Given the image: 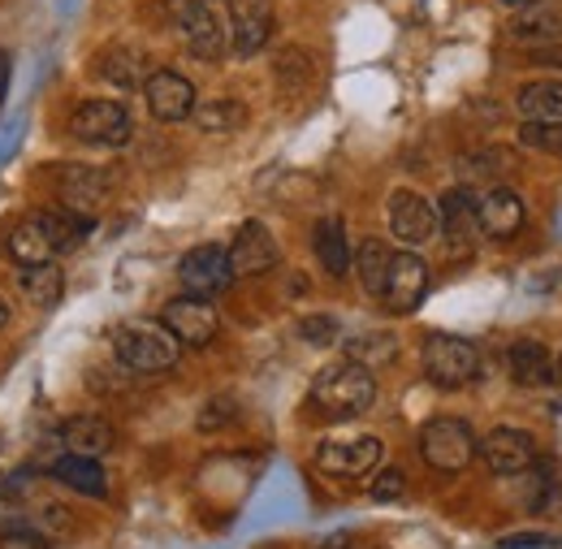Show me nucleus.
Returning <instances> with one entry per match:
<instances>
[{
  "instance_id": "1",
  "label": "nucleus",
  "mask_w": 562,
  "mask_h": 549,
  "mask_svg": "<svg viewBox=\"0 0 562 549\" xmlns=\"http://www.w3.org/2000/svg\"><path fill=\"white\" fill-rule=\"evenodd\" d=\"M376 403V381L372 368L355 363V359H338L329 368L316 372L312 381V407L329 419H355Z\"/></svg>"
},
{
  "instance_id": "2",
  "label": "nucleus",
  "mask_w": 562,
  "mask_h": 549,
  "mask_svg": "<svg viewBox=\"0 0 562 549\" xmlns=\"http://www.w3.org/2000/svg\"><path fill=\"white\" fill-rule=\"evenodd\" d=\"M113 350L135 372H169L178 363V355H182V343L160 321H126L113 334Z\"/></svg>"
},
{
  "instance_id": "3",
  "label": "nucleus",
  "mask_w": 562,
  "mask_h": 549,
  "mask_svg": "<svg viewBox=\"0 0 562 549\" xmlns=\"http://www.w3.org/2000/svg\"><path fill=\"white\" fill-rule=\"evenodd\" d=\"M420 359H424V377L437 390H463L481 372V350L468 343V338H459V334H428Z\"/></svg>"
},
{
  "instance_id": "4",
  "label": "nucleus",
  "mask_w": 562,
  "mask_h": 549,
  "mask_svg": "<svg viewBox=\"0 0 562 549\" xmlns=\"http://www.w3.org/2000/svg\"><path fill=\"white\" fill-rule=\"evenodd\" d=\"M476 450H481L476 433L463 419H454V415H437V419H428L420 428V455L424 463L437 468V472H463V468H472Z\"/></svg>"
},
{
  "instance_id": "5",
  "label": "nucleus",
  "mask_w": 562,
  "mask_h": 549,
  "mask_svg": "<svg viewBox=\"0 0 562 549\" xmlns=\"http://www.w3.org/2000/svg\"><path fill=\"white\" fill-rule=\"evenodd\" d=\"M381 459H385V446H381V437H368V433L325 437L316 446V468L329 477H347V481L372 477L381 468Z\"/></svg>"
},
{
  "instance_id": "6",
  "label": "nucleus",
  "mask_w": 562,
  "mask_h": 549,
  "mask_svg": "<svg viewBox=\"0 0 562 549\" xmlns=\"http://www.w3.org/2000/svg\"><path fill=\"white\" fill-rule=\"evenodd\" d=\"M70 135L95 147H117L131 138V113L113 100H82L70 113Z\"/></svg>"
},
{
  "instance_id": "7",
  "label": "nucleus",
  "mask_w": 562,
  "mask_h": 549,
  "mask_svg": "<svg viewBox=\"0 0 562 549\" xmlns=\"http://www.w3.org/2000/svg\"><path fill=\"white\" fill-rule=\"evenodd\" d=\"M160 325H165L182 346H209L212 338H216V329H221L212 299H200V294H178V299H169L165 312H160Z\"/></svg>"
},
{
  "instance_id": "8",
  "label": "nucleus",
  "mask_w": 562,
  "mask_h": 549,
  "mask_svg": "<svg viewBox=\"0 0 562 549\" xmlns=\"http://www.w3.org/2000/svg\"><path fill=\"white\" fill-rule=\"evenodd\" d=\"M428 294V265H424L416 251H394L390 260V273H385V285H381V303L398 316L416 312Z\"/></svg>"
},
{
  "instance_id": "9",
  "label": "nucleus",
  "mask_w": 562,
  "mask_h": 549,
  "mask_svg": "<svg viewBox=\"0 0 562 549\" xmlns=\"http://www.w3.org/2000/svg\"><path fill=\"white\" fill-rule=\"evenodd\" d=\"M178 281L187 285V294H200V299H212V294L229 290V281H234L229 251L216 247V243H204V247L187 251L182 265H178Z\"/></svg>"
},
{
  "instance_id": "10",
  "label": "nucleus",
  "mask_w": 562,
  "mask_h": 549,
  "mask_svg": "<svg viewBox=\"0 0 562 549\" xmlns=\"http://www.w3.org/2000/svg\"><path fill=\"white\" fill-rule=\"evenodd\" d=\"M476 455L485 459V468H490L493 477H524L541 459L532 433H524V428H493Z\"/></svg>"
},
{
  "instance_id": "11",
  "label": "nucleus",
  "mask_w": 562,
  "mask_h": 549,
  "mask_svg": "<svg viewBox=\"0 0 562 549\" xmlns=\"http://www.w3.org/2000/svg\"><path fill=\"white\" fill-rule=\"evenodd\" d=\"M143 96H147V109H151L156 122H187L195 113V104H200L195 100V87L182 74H173V69L147 74L143 78Z\"/></svg>"
},
{
  "instance_id": "12",
  "label": "nucleus",
  "mask_w": 562,
  "mask_h": 549,
  "mask_svg": "<svg viewBox=\"0 0 562 549\" xmlns=\"http://www.w3.org/2000/svg\"><path fill=\"white\" fill-rule=\"evenodd\" d=\"M437 229H441L450 256H468L472 251V243L481 234V221H476V200H472L468 187H454V191L441 195V204H437Z\"/></svg>"
},
{
  "instance_id": "13",
  "label": "nucleus",
  "mask_w": 562,
  "mask_h": 549,
  "mask_svg": "<svg viewBox=\"0 0 562 549\" xmlns=\"http://www.w3.org/2000/svg\"><path fill=\"white\" fill-rule=\"evenodd\" d=\"M390 229H394L398 243L420 247V243H428L437 234V208L428 204L420 191L403 187V191L390 195Z\"/></svg>"
},
{
  "instance_id": "14",
  "label": "nucleus",
  "mask_w": 562,
  "mask_h": 549,
  "mask_svg": "<svg viewBox=\"0 0 562 549\" xmlns=\"http://www.w3.org/2000/svg\"><path fill=\"white\" fill-rule=\"evenodd\" d=\"M273 35V9L265 0H234L229 4V48L238 57H251Z\"/></svg>"
},
{
  "instance_id": "15",
  "label": "nucleus",
  "mask_w": 562,
  "mask_h": 549,
  "mask_svg": "<svg viewBox=\"0 0 562 549\" xmlns=\"http://www.w3.org/2000/svg\"><path fill=\"white\" fill-rule=\"evenodd\" d=\"M182 35L200 61H216L229 48V26L212 4H182Z\"/></svg>"
},
{
  "instance_id": "16",
  "label": "nucleus",
  "mask_w": 562,
  "mask_h": 549,
  "mask_svg": "<svg viewBox=\"0 0 562 549\" xmlns=\"http://www.w3.org/2000/svg\"><path fill=\"white\" fill-rule=\"evenodd\" d=\"M225 251H229L234 277L265 273V269H273V265H278V243H273V234H269V225H265V221H247V225L234 234V243H229Z\"/></svg>"
},
{
  "instance_id": "17",
  "label": "nucleus",
  "mask_w": 562,
  "mask_h": 549,
  "mask_svg": "<svg viewBox=\"0 0 562 549\" xmlns=\"http://www.w3.org/2000/svg\"><path fill=\"white\" fill-rule=\"evenodd\" d=\"M506 368H510V381L524 385V390H546V385H554V359H550L546 346L532 343V338L510 343Z\"/></svg>"
},
{
  "instance_id": "18",
  "label": "nucleus",
  "mask_w": 562,
  "mask_h": 549,
  "mask_svg": "<svg viewBox=\"0 0 562 549\" xmlns=\"http://www.w3.org/2000/svg\"><path fill=\"white\" fill-rule=\"evenodd\" d=\"M113 441H117V433H113V424L100 419V415H70V419L61 424V446H66L70 455H82V459L109 455Z\"/></svg>"
},
{
  "instance_id": "19",
  "label": "nucleus",
  "mask_w": 562,
  "mask_h": 549,
  "mask_svg": "<svg viewBox=\"0 0 562 549\" xmlns=\"http://www.w3.org/2000/svg\"><path fill=\"white\" fill-rule=\"evenodd\" d=\"M476 221L490 238H515L524 229V200L510 187H493L490 195L476 204Z\"/></svg>"
},
{
  "instance_id": "20",
  "label": "nucleus",
  "mask_w": 562,
  "mask_h": 549,
  "mask_svg": "<svg viewBox=\"0 0 562 549\" xmlns=\"http://www.w3.org/2000/svg\"><path fill=\"white\" fill-rule=\"evenodd\" d=\"M312 247H316V260L325 265L329 277L351 273V243H347V225H342L338 216H321V221H316Z\"/></svg>"
},
{
  "instance_id": "21",
  "label": "nucleus",
  "mask_w": 562,
  "mask_h": 549,
  "mask_svg": "<svg viewBox=\"0 0 562 549\" xmlns=\"http://www.w3.org/2000/svg\"><path fill=\"white\" fill-rule=\"evenodd\" d=\"M4 251H9V260H18L22 269H26V265H48V260H53V243H48L44 221H40V216L18 221V225L9 229V238H4Z\"/></svg>"
},
{
  "instance_id": "22",
  "label": "nucleus",
  "mask_w": 562,
  "mask_h": 549,
  "mask_svg": "<svg viewBox=\"0 0 562 549\" xmlns=\"http://www.w3.org/2000/svg\"><path fill=\"white\" fill-rule=\"evenodd\" d=\"M515 109L524 113V122H562V82L559 78L524 82L515 96Z\"/></svg>"
},
{
  "instance_id": "23",
  "label": "nucleus",
  "mask_w": 562,
  "mask_h": 549,
  "mask_svg": "<svg viewBox=\"0 0 562 549\" xmlns=\"http://www.w3.org/2000/svg\"><path fill=\"white\" fill-rule=\"evenodd\" d=\"M40 221H44V229H48L53 256L78 251V247L87 243V234H91V216H87V212H74V208H48V212H40Z\"/></svg>"
},
{
  "instance_id": "24",
  "label": "nucleus",
  "mask_w": 562,
  "mask_h": 549,
  "mask_svg": "<svg viewBox=\"0 0 562 549\" xmlns=\"http://www.w3.org/2000/svg\"><path fill=\"white\" fill-rule=\"evenodd\" d=\"M510 35L519 40V44H559L562 40V9L554 4H528V9H519V18H515V26H510Z\"/></svg>"
},
{
  "instance_id": "25",
  "label": "nucleus",
  "mask_w": 562,
  "mask_h": 549,
  "mask_svg": "<svg viewBox=\"0 0 562 549\" xmlns=\"http://www.w3.org/2000/svg\"><path fill=\"white\" fill-rule=\"evenodd\" d=\"M53 477L61 484H70L74 493H87V497H104L109 493V477L100 468V459H82V455H61L53 463Z\"/></svg>"
},
{
  "instance_id": "26",
  "label": "nucleus",
  "mask_w": 562,
  "mask_h": 549,
  "mask_svg": "<svg viewBox=\"0 0 562 549\" xmlns=\"http://www.w3.org/2000/svg\"><path fill=\"white\" fill-rule=\"evenodd\" d=\"M390 260H394V251H390V243H381V238H363L359 251L351 256L355 273H359V285H363L368 294H376V299H381V285H385V273H390Z\"/></svg>"
},
{
  "instance_id": "27",
  "label": "nucleus",
  "mask_w": 562,
  "mask_h": 549,
  "mask_svg": "<svg viewBox=\"0 0 562 549\" xmlns=\"http://www.w3.org/2000/svg\"><path fill=\"white\" fill-rule=\"evenodd\" d=\"M61 200H66V208H74V212L100 208V200H104V178H100V169H66V178H61Z\"/></svg>"
},
{
  "instance_id": "28",
  "label": "nucleus",
  "mask_w": 562,
  "mask_h": 549,
  "mask_svg": "<svg viewBox=\"0 0 562 549\" xmlns=\"http://www.w3.org/2000/svg\"><path fill=\"white\" fill-rule=\"evenodd\" d=\"M100 78L104 82H113V87H139L143 82V69H147V61H143L139 48H109L104 57H100Z\"/></svg>"
},
{
  "instance_id": "29",
  "label": "nucleus",
  "mask_w": 562,
  "mask_h": 549,
  "mask_svg": "<svg viewBox=\"0 0 562 549\" xmlns=\"http://www.w3.org/2000/svg\"><path fill=\"white\" fill-rule=\"evenodd\" d=\"M61 290H66V277L61 269L48 260V265H26V273H22V294L35 303V307H53L57 299H61Z\"/></svg>"
},
{
  "instance_id": "30",
  "label": "nucleus",
  "mask_w": 562,
  "mask_h": 549,
  "mask_svg": "<svg viewBox=\"0 0 562 549\" xmlns=\"http://www.w3.org/2000/svg\"><path fill=\"white\" fill-rule=\"evenodd\" d=\"M191 117H195V126L204 135H229V131H238L247 122V109L238 100H209V104H195Z\"/></svg>"
},
{
  "instance_id": "31",
  "label": "nucleus",
  "mask_w": 562,
  "mask_h": 549,
  "mask_svg": "<svg viewBox=\"0 0 562 549\" xmlns=\"http://www.w3.org/2000/svg\"><path fill=\"white\" fill-rule=\"evenodd\" d=\"M524 477H528V484H524V489H528V493H524V506H528L532 515H546L550 506H559V477H554L550 463L537 459Z\"/></svg>"
},
{
  "instance_id": "32",
  "label": "nucleus",
  "mask_w": 562,
  "mask_h": 549,
  "mask_svg": "<svg viewBox=\"0 0 562 549\" xmlns=\"http://www.w3.org/2000/svg\"><path fill=\"white\" fill-rule=\"evenodd\" d=\"M398 355V338L394 334H359L347 343V359L363 363V368H376V363H390Z\"/></svg>"
},
{
  "instance_id": "33",
  "label": "nucleus",
  "mask_w": 562,
  "mask_h": 549,
  "mask_svg": "<svg viewBox=\"0 0 562 549\" xmlns=\"http://www.w3.org/2000/svg\"><path fill=\"white\" fill-rule=\"evenodd\" d=\"M519 143L532 147V152L562 156V122H524L519 126Z\"/></svg>"
},
{
  "instance_id": "34",
  "label": "nucleus",
  "mask_w": 562,
  "mask_h": 549,
  "mask_svg": "<svg viewBox=\"0 0 562 549\" xmlns=\"http://www.w3.org/2000/svg\"><path fill=\"white\" fill-rule=\"evenodd\" d=\"M510 165H515V160H510V152H485V156L468 160L463 169H468V178H472V182H476V178H481V182H497V178H506V173H510Z\"/></svg>"
},
{
  "instance_id": "35",
  "label": "nucleus",
  "mask_w": 562,
  "mask_h": 549,
  "mask_svg": "<svg viewBox=\"0 0 562 549\" xmlns=\"http://www.w3.org/2000/svg\"><path fill=\"white\" fill-rule=\"evenodd\" d=\"M368 493H372L376 502H398V497L407 493V477H403L398 468H385V472H376V477H372Z\"/></svg>"
},
{
  "instance_id": "36",
  "label": "nucleus",
  "mask_w": 562,
  "mask_h": 549,
  "mask_svg": "<svg viewBox=\"0 0 562 549\" xmlns=\"http://www.w3.org/2000/svg\"><path fill=\"white\" fill-rule=\"evenodd\" d=\"M299 338L307 346H334L338 325H334L329 316H307V321H299Z\"/></svg>"
},
{
  "instance_id": "37",
  "label": "nucleus",
  "mask_w": 562,
  "mask_h": 549,
  "mask_svg": "<svg viewBox=\"0 0 562 549\" xmlns=\"http://www.w3.org/2000/svg\"><path fill=\"white\" fill-rule=\"evenodd\" d=\"M0 549H53L35 528H26V524H9L4 533H0Z\"/></svg>"
},
{
  "instance_id": "38",
  "label": "nucleus",
  "mask_w": 562,
  "mask_h": 549,
  "mask_svg": "<svg viewBox=\"0 0 562 549\" xmlns=\"http://www.w3.org/2000/svg\"><path fill=\"white\" fill-rule=\"evenodd\" d=\"M554 546L546 533H515V537H502V549H546Z\"/></svg>"
},
{
  "instance_id": "39",
  "label": "nucleus",
  "mask_w": 562,
  "mask_h": 549,
  "mask_svg": "<svg viewBox=\"0 0 562 549\" xmlns=\"http://www.w3.org/2000/svg\"><path fill=\"white\" fill-rule=\"evenodd\" d=\"M355 546V537L351 533H338V537H329L325 546H316V549H351Z\"/></svg>"
},
{
  "instance_id": "40",
  "label": "nucleus",
  "mask_w": 562,
  "mask_h": 549,
  "mask_svg": "<svg viewBox=\"0 0 562 549\" xmlns=\"http://www.w3.org/2000/svg\"><path fill=\"white\" fill-rule=\"evenodd\" d=\"M4 87H9V57L0 53V100H4Z\"/></svg>"
},
{
  "instance_id": "41",
  "label": "nucleus",
  "mask_w": 562,
  "mask_h": 549,
  "mask_svg": "<svg viewBox=\"0 0 562 549\" xmlns=\"http://www.w3.org/2000/svg\"><path fill=\"white\" fill-rule=\"evenodd\" d=\"M9 316H13V307H9V299H4V294H0V329H4V325H9Z\"/></svg>"
},
{
  "instance_id": "42",
  "label": "nucleus",
  "mask_w": 562,
  "mask_h": 549,
  "mask_svg": "<svg viewBox=\"0 0 562 549\" xmlns=\"http://www.w3.org/2000/svg\"><path fill=\"white\" fill-rule=\"evenodd\" d=\"M497 4H506V9H528V4H537V0H497Z\"/></svg>"
},
{
  "instance_id": "43",
  "label": "nucleus",
  "mask_w": 562,
  "mask_h": 549,
  "mask_svg": "<svg viewBox=\"0 0 562 549\" xmlns=\"http://www.w3.org/2000/svg\"><path fill=\"white\" fill-rule=\"evenodd\" d=\"M554 381L562 385V355H559V363H554Z\"/></svg>"
},
{
  "instance_id": "44",
  "label": "nucleus",
  "mask_w": 562,
  "mask_h": 549,
  "mask_svg": "<svg viewBox=\"0 0 562 549\" xmlns=\"http://www.w3.org/2000/svg\"><path fill=\"white\" fill-rule=\"evenodd\" d=\"M182 4H209V0H182Z\"/></svg>"
}]
</instances>
